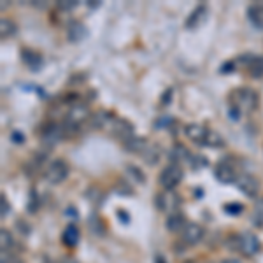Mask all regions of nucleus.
Listing matches in <instances>:
<instances>
[{
	"instance_id": "12",
	"label": "nucleus",
	"mask_w": 263,
	"mask_h": 263,
	"mask_svg": "<svg viewBox=\"0 0 263 263\" xmlns=\"http://www.w3.org/2000/svg\"><path fill=\"white\" fill-rule=\"evenodd\" d=\"M181 239L186 246H197L203 239V228L198 223H188L181 232Z\"/></svg>"
},
{
	"instance_id": "13",
	"label": "nucleus",
	"mask_w": 263,
	"mask_h": 263,
	"mask_svg": "<svg viewBox=\"0 0 263 263\" xmlns=\"http://www.w3.org/2000/svg\"><path fill=\"white\" fill-rule=\"evenodd\" d=\"M248 20L258 30H263V6L261 4H251L248 7Z\"/></svg>"
},
{
	"instance_id": "2",
	"label": "nucleus",
	"mask_w": 263,
	"mask_h": 263,
	"mask_svg": "<svg viewBox=\"0 0 263 263\" xmlns=\"http://www.w3.org/2000/svg\"><path fill=\"white\" fill-rule=\"evenodd\" d=\"M260 104V95L248 86H240L230 91L228 95V105H230V112L235 114V118H240L244 114H251L258 109Z\"/></svg>"
},
{
	"instance_id": "16",
	"label": "nucleus",
	"mask_w": 263,
	"mask_h": 263,
	"mask_svg": "<svg viewBox=\"0 0 263 263\" xmlns=\"http://www.w3.org/2000/svg\"><path fill=\"white\" fill-rule=\"evenodd\" d=\"M147 146H149V142H147L144 137H137V135L132 137L128 142H125V149L130 153H137V155H142Z\"/></svg>"
},
{
	"instance_id": "20",
	"label": "nucleus",
	"mask_w": 263,
	"mask_h": 263,
	"mask_svg": "<svg viewBox=\"0 0 263 263\" xmlns=\"http://www.w3.org/2000/svg\"><path fill=\"white\" fill-rule=\"evenodd\" d=\"M171 156H172V163H177V165L181 162H190V160H192V155H190V153L186 151V147H182V146L174 147Z\"/></svg>"
},
{
	"instance_id": "15",
	"label": "nucleus",
	"mask_w": 263,
	"mask_h": 263,
	"mask_svg": "<svg viewBox=\"0 0 263 263\" xmlns=\"http://www.w3.org/2000/svg\"><path fill=\"white\" fill-rule=\"evenodd\" d=\"M79 237H81L79 228L76 227V224H69V227L63 230L62 240H63V244H65L67 248H76V246L79 244Z\"/></svg>"
},
{
	"instance_id": "23",
	"label": "nucleus",
	"mask_w": 263,
	"mask_h": 263,
	"mask_svg": "<svg viewBox=\"0 0 263 263\" xmlns=\"http://www.w3.org/2000/svg\"><path fill=\"white\" fill-rule=\"evenodd\" d=\"M0 263H23V261H21L20 256L11 254L9 251H7V253H2V260H0Z\"/></svg>"
},
{
	"instance_id": "8",
	"label": "nucleus",
	"mask_w": 263,
	"mask_h": 263,
	"mask_svg": "<svg viewBox=\"0 0 263 263\" xmlns=\"http://www.w3.org/2000/svg\"><path fill=\"white\" fill-rule=\"evenodd\" d=\"M88 118H90V109H88V105L78 100V102H74V104L69 105V109L65 111V118H63V121L79 128L81 123L86 121Z\"/></svg>"
},
{
	"instance_id": "10",
	"label": "nucleus",
	"mask_w": 263,
	"mask_h": 263,
	"mask_svg": "<svg viewBox=\"0 0 263 263\" xmlns=\"http://www.w3.org/2000/svg\"><path fill=\"white\" fill-rule=\"evenodd\" d=\"M156 207H158L162 213L165 214H174L179 213L181 207V197L176 192H163L156 197Z\"/></svg>"
},
{
	"instance_id": "6",
	"label": "nucleus",
	"mask_w": 263,
	"mask_h": 263,
	"mask_svg": "<svg viewBox=\"0 0 263 263\" xmlns=\"http://www.w3.org/2000/svg\"><path fill=\"white\" fill-rule=\"evenodd\" d=\"M235 65L248 72L249 78H253V79L263 78V57H258V54L239 57L235 62H233V69H235Z\"/></svg>"
},
{
	"instance_id": "14",
	"label": "nucleus",
	"mask_w": 263,
	"mask_h": 263,
	"mask_svg": "<svg viewBox=\"0 0 263 263\" xmlns=\"http://www.w3.org/2000/svg\"><path fill=\"white\" fill-rule=\"evenodd\" d=\"M186 224H188V221H186L182 213H174L168 216V219H167V228H168V232H172V233H181L186 228Z\"/></svg>"
},
{
	"instance_id": "17",
	"label": "nucleus",
	"mask_w": 263,
	"mask_h": 263,
	"mask_svg": "<svg viewBox=\"0 0 263 263\" xmlns=\"http://www.w3.org/2000/svg\"><path fill=\"white\" fill-rule=\"evenodd\" d=\"M86 35H88V30H86V27H84L83 23H72L70 27H69V39L72 42H81L83 39H86Z\"/></svg>"
},
{
	"instance_id": "21",
	"label": "nucleus",
	"mask_w": 263,
	"mask_h": 263,
	"mask_svg": "<svg viewBox=\"0 0 263 263\" xmlns=\"http://www.w3.org/2000/svg\"><path fill=\"white\" fill-rule=\"evenodd\" d=\"M158 156H160L158 147H156L155 144H151V142H149V146H147V147H146V151L142 153L144 162H147V163H156V162H158Z\"/></svg>"
},
{
	"instance_id": "25",
	"label": "nucleus",
	"mask_w": 263,
	"mask_h": 263,
	"mask_svg": "<svg viewBox=\"0 0 263 263\" xmlns=\"http://www.w3.org/2000/svg\"><path fill=\"white\" fill-rule=\"evenodd\" d=\"M0 209H2V213H0L2 218H6V216L9 214V203H7L6 195H2V197H0Z\"/></svg>"
},
{
	"instance_id": "4",
	"label": "nucleus",
	"mask_w": 263,
	"mask_h": 263,
	"mask_svg": "<svg viewBox=\"0 0 263 263\" xmlns=\"http://www.w3.org/2000/svg\"><path fill=\"white\" fill-rule=\"evenodd\" d=\"M235 244H233V249L239 253L246 254V256H254L258 251L261 249V242L258 239L256 233L253 232H242L237 237H233Z\"/></svg>"
},
{
	"instance_id": "26",
	"label": "nucleus",
	"mask_w": 263,
	"mask_h": 263,
	"mask_svg": "<svg viewBox=\"0 0 263 263\" xmlns=\"http://www.w3.org/2000/svg\"><path fill=\"white\" fill-rule=\"evenodd\" d=\"M76 6H78V2H76V0H65V2L58 4V7L63 9V11H70V9H74Z\"/></svg>"
},
{
	"instance_id": "9",
	"label": "nucleus",
	"mask_w": 263,
	"mask_h": 263,
	"mask_svg": "<svg viewBox=\"0 0 263 263\" xmlns=\"http://www.w3.org/2000/svg\"><path fill=\"white\" fill-rule=\"evenodd\" d=\"M216 179L223 184H232V182H237L239 179V171H237V165L232 162V160H223L216 165V171H214Z\"/></svg>"
},
{
	"instance_id": "28",
	"label": "nucleus",
	"mask_w": 263,
	"mask_h": 263,
	"mask_svg": "<svg viewBox=\"0 0 263 263\" xmlns=\"http://www.w3.org/2000/svg\"><path fill=\"white\" fill-rule=\"evenodd\" d=\"M57 263H78V261H74V260H60V261H57Z\"/></svg>"
},
{
	"instance_id": "5",
	"label": "nucleus",
	"mask_w": 263,
	"mask_h": 263,
	"mask_svg": "<svg viewBox=\"0 0 263 263\" xmlns=\"http://www.w3.org/2000/svg\"><path fill=\"white\" fill-rule=\"evenodd\" d=\"M182 177H184V172H182L181 165L171 163L162 171L158 181H160V184H162V188L165 190V192H174V190L181 184Z\"/></svg>"
},
{
	"instance_id": "1",
	"label": "nucleus",
	"mask_w": 263,
	"mask_h": 263,
	"mask_svg": "<svg viewBox=\"0 0 263 263\" xmlns=\"http://www.w3.org/2000/svg\"><path fill=\"white\" fill-rule=\"evenodd\" d=\"M91 123L95 128L105 130L109 135L116 137L118 141H121L123 144L128 142L132 137H135L134 125H132L128 120H125V118H118L111 112L99 111L97 114H93Z\"/></svg>"
},
{
	"instance_id": "7",
	"label": "nucleus",
	"mask_w": 263,
	"mask_h": 263,
	"mask_svg": "<svg viewBox=\"0 0 263 263\" xmlns=\"http://www.w3.org/2000/svg\"><path fill=\"white\" fill-rule=\"evenodd\" d=\"M67 176H69V165H67L65 160H53L44 168V179L49 184H60L67 179Z\"/></svg>"
},
{
	"instance_id": "22",
	"label": "nucleus",
	"mask_w": 263,
	"mask_h": 263,
	"mask_svg": "<svg viewBox=\"0 0 263 263\" xmlns=\"http://www.w3.org/2000/svg\"><path fill=\"white\" fill-rule=\"evenodd\" d=\"M11 246H12V235L6 228H2V230H0V249H2V253L9 251Z\"/></svg>"
},
{
	"instance_id": "24",
	"label": "nucleus",
	"mask_w": 263,
	"mask_h": 263,
	"mask_svg": "<svg viewBox=\"0 0 263 263\" xmlns=\"http://www.w3.org/2000/svg\"><path fill=\"white\" fill-rule=\"evenodd\" d=\"M224 211H228V214H240L242 213V205L240 203H228V205H224Z\"/></svg>"
},
{
	"instance_id": "11",
	"label": "nucleus",
	"mask_w": 263,
	"mask_h": 263,
	"mask_svg": "<svg viewBox=\"0 0 263 263\" xmlns=\"http://www.w3.org/2000/svg\"><path fill=\"white\" fill-rule=\"evenodd\" d=\"M235 184L240 190V193H244L246 197H256L258 192H260V181L251 174H240Z\"/></svg>"
},
{
	"instance_id": "19",
	"label": "nucleus",
	"mask_w": 263,
	"mask_h": 263,
	"mask_svg": "<svg viewBox=\"0 0 263 263\" xmlns=\"http://www.w3.org/2000/svg\"><path fill=\"white\" fill-rule=\"evenodd\" d=\"M203 14H205V6L195 7L192 16H190L188 21H186V27H188V28H197L198 25H200V21L203 20Z\"/></svg>"
},
{
	"instance_id": "18",
	"label": "nucleus",
	"mask_w": 263,
	"mask_h": 263,
	"mask_svg": "<svg viewBox=\"0 0 263 263\" xmlns=\"http://www.w3.org/2000/svg\"><path fill=\"white\" fill-rule=\"evenodd\" d=\"M18 30V27H16V23L9 18H2L0 20V37H2V41L9 39L12 37Z\"/></svg>"
},
{
	"instance_id": "27",
	"label": "nucleus",
	"mask_w": 263,
	"mask_h": 263,
	"mask_svg": "<svg viewBox=\"0 0 263 263\" xmlns=\"http://www.w3.org/2000/svg\"><path fill=\"white\" fill-rule=\"evenodd\" d=\"M219 263H244V261L237 260V258H227V260H223V261H219Z\"/></svg>"
},
{
	"instance_id": "3",
	"label": "nucleus",
	"mask_w": 263,
	"mask_h": 263,
	"mask_svg": "<svg viewBox=\"0 0 263 263\" xmlns=\"http://www.w3.org/2000/svg\"><path fill=\"white\" fill-rule=\"evenodd\" d=\"M184 135L192 142L198 144V146L214 147V149L224 146V139L218 134V132L207 128V126H203V125H198V123L186 125L184 126Z\"/></svg>"
}]
</instances>
